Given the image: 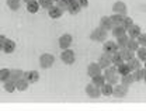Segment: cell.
I'll list each match as a JSON object with an SVG mask.
<instances>
[{"label": "cell", "instance_id": "obj_26", "mask_svg": "<svg viewBox=\"0 0 146 111\" xmlns=\"http://www.w3.org/2000/svg\"><path fill=\"white\" fill-rule=\"evenodd\" d=\"M28 82L23 77V79H20L17 83H16V90H18V92H25L27 89H28Z\"/></svg>", "mask_w": 146, "mask_h": 111}, {"label": "cell", "instance_id": "obj_11", "mask_svg": "<svg viewBox=\"0 0 146 111\" xmlns=\"http://www.w3.org/2000/svg\"><path fill=\"white\" fill-rule=\"evenodd\" d=\"M141 34H142V33H141V27H139V25H136V24L131 25V27L127 30V35L131 38V39H136Z\"/></svg>", "mask_w": 146, "mask_h": 111}, {"label": "cell", "instance_id": "obj_43", "mask_svg": "<svg viewBox=\"0 0 146 111\" xmlns=\"http://www.w3.org/2000/svg\"><path fill=\"white\" fill-rule=\"evenodd\" d=\"M6 39H7V38L4 37V35H1V34H0V51H3V47H4V42H6Z\"/></svg>", "mask_w": 146, "mask_h": 111}, {"label": "cell", "instance_id": "obj_32", "mask_svg": "<svg viewBox=\"0 0 146 111\" xmlns=\"http://www.w3.org/2000/svg\"><path fill=\"white\" fill-rule=\"evenodd\" d=\"M135 55H136V58H138L141 62H145L146 60V48L145 47H139L138 51L135 52Z\"/></svg>", "mask_w": 146, "mask_h": 111}, {"label": "cell", "instance_id": "obj_22", "mask_svg": "<svg viewBox=\"0 0 146 111\" xmlns=\"http://www.w3.org/2000/svg\"><path fill=\"white\" fill-rule=\"evenodd\" d=\"M117 73L119 74V76H125V74L131 73V68L128 66L127 62H124V63H121L119 66H117Z\"/></svg>", "mask_w": 146, "mask_h": 111}, {"label": "cell", "instance_id": "obj_15", "mask_svg": "<svg viewBox=\"0 0 146 111\" xmlns=\"http://www.w3.org/2000/svg\"><path fill=\"white\" fill-rule=\"evenodd\" d=\"M98 66L101 68V69H107L108 66H111V56L110 55H101L100 56V59H98Z\"/></svg>", "mask_w": 146, "mask_h": 111}, {"label": "cell", "instance_id": "obj_18", "mask_svg": "<svg viewBox=\"0 0 146 111\" xmlns=\"http://www.w3.org/2000/svg\"><path fill=\"white\" fill-rule=\"evenodd\" d=\"M111 34H112V37L114 38H119V37H122V35L127 34V30H125L122 25H117V27H112Z\"/></svg>", "mask_w": 146, "mask_h": 111}, {"label": "cell", "instance_id": "obj_17", "mask_svg": "<svg viewBox=\"0 0 146 111\" xmlns=\"http://www.w3.org/2000/svg\"><path fill=\"white\" fill-rule=\"evenodd\" d=\"M119 55H121V58H122L124 62H129L131 59L135 58V52H132V51H129L127 48H124V49L119 51Z\"/></svg>", "mask_w": 146, "mask_h": 111}, {"label": "cell", "instance_id": "obj_41", "mask_svg": "<svg viewBox=\"0 0 146 111\" xmlns=\"http://www.w3.org/2000/svg\"><path fill=\"white\" fill-rule=\"evenodd\" d=\"M136 41H138L139 47H145L146 48V34H141L139 37L136 38Z\"/></svg>", "mask_w": 146, "mask_h": 111}, {"label": "cell", "instance_id": "obj_27", "mask_svg": "<svg viewBox=\"0 0 146 111\" xmlns=\"http://www.w3.org/2000/svg\"><path fill=\"white\" fill-rule=\"evenodd\" d=\"M135 82H133V76H132V73H128L125 74V76H121V84H124V86H127V87H129L131 84H133Z\"/></svg>", "mask_w": 146, "mask_h": 111}, {"label": "cell", "instance_id": "obj_12", "mask_svg": "<svg viewBox=\"0 0 146 111\" xmlns=\"http://www.w3.org/2000/svg\"><path fill=\"white\" fill-rule=\"evenodd\" d=\"M16 47H17V44L13 41V39H6V42H4V47H3V52L4 54H13L14 51H16Z\"/></svg>", "mask_w": 146, "mask_h": 111}, {"label": "cell", "instance_id": "obj_13", "mask_svg": "<svg viewBox=\"0 0 146 111\" xmlns=\"http://www.w3.org/2000/svg\"><path fill=\"white\" fill-rule=\"evenodd\" d=\"M23 77H24V72L21 69H10V79L9 80H11L13 83H17Z\"/></svg>", "mask_w": 146, "mask_h": 111}, {"label": "cell", "instance_id": "obj_16", "mask_svg": "<svg viewBox=\"0 0 146 111\" xmlns=\"http://www.w3.org/2000/svg\"><path fill=\"white\" fill-rule=\"evenodd\" d=\"M62 14H63V11H62V10H60V9H59L56 4H55L54 7H51V9L48 10V16H49L51 19H55V20L60 19V17H62Z\"/></svg>", "mask_w": 146, "mask_h": 111}, {"label": "cell", "instance_id": "obj_45", "mask_svg": "<svg viewBox=\"0 0 146 111\" xmlns=\"http://www.w3.org/2000/svg\"><path fill=\"white\" fill-rule=\"evenodd\" d=\"M143 82H145V84H146V74H145V77H143Z\"/></svg>", "mask_w": 146, "mask_h": 111}, {"label": "cell", "instance_id": "obj_24", "mask_svg": "<svg viewBox=\"0 0 146 111\" xmlns=\"http://www.w3.org/2000/svg\"><path fill=\"white\" fill-rule=\"evenodd\" d=\"M128 41H129V37H128L127 34L125 35H122V37L117 38V47H118V49H124V48H127V44Z\"/></svg>", "mask_w": 146, "mask_h": 111}, {"label": "cell", "instance_id": "obj_42", "mask_svg": "<svg viewBox=\"0 0 146 111\" xmlns=\"http://www.w3.org/2000/svg\"><path fill=\"white\" fill-rule=\"evenodd\" d=\"M77 3L80 4L82 9H86V7L89 6V0H77Z\"/></svg>", "mask_w": 146, "mask_h": 111}, {"label": "cell", "instance_id": "obj_48", "mask_svg": "<svg viewBox=\"0 0 146 111\" xmlns=\"http://www.w3.org/2000/svg\"><path fill=\"white\" fill-rule=\"evenodd\" d=\"M55 1H56V3H58V1H59V0H54V3H55Z\"/></svg>", "mask_w": 146, "mask_h": 111}, {"label": "cell", "instance_id": "obj_10", "mask_svg": "<svg viewBox=\"0 0 146 111\" xmlns=\"http://www.w3.org/2000/svg\"><path fill=\"white\" fill-rule=\"evenodd\" d=\"M24 79L31 84V83H36L39 80V73L36 70H27L24 72Z\"/></svg>", "mask_w": 146, "mask_h": 111}, {"label": "cell", "instance_id": "obj_25", "mask_svg": "<svg viewBox=\"0 0 146 111\" xmlns=\"http://www.w3.org/2000/svg\"><path fill=\"white\" fill-rule=\"evenodd\" d=\"M128 66L131 68V72H135V70H138V69H141V60L138 59V58H133V59H131L129 62H127Z\"/></svg>", "mask_w": 146, "mask_h": 111}, {"label": "cell", "instance_id": "obj_46", "mask_svg": "<svg viewBox=\"0 0 146 111\" xmlns=\"http://www.w3.org/2000/svg\"><path fill=\"white\" fill-rule=\"evenodd\" d=\"M68 1H69V3H70V1H74V0H68Z\"/></svg>", "mask_w": 146, "mask_h": 111}, {"label": "cell", "instance_id": "obj_33", "mask_svg": "<svg viewBox=\"0 0 146 111\" xmlns=\"http://www.w3.org/2000/svg\"><path fill=\"white\" fill-rule=\"evenodd\" d=\"M7 6H9L10 10L17 11L20 9V6H21V0H7Z\"/></svg>", "mask_w": 146, "mask_h": 111}, {"label": "cell", "instance_id": "obj_44", "mask_svg": "<svg viewBox=\"0 0 146 111\" xmlns=\"http://www.w3.org/2000/svg\"><path fill=\"white\" fill-rule=\"evenodd\" d=\"M21 1H25V3H30L31 0H21Z\"/></svg>", "mask_w": 146, "mask_h": 111}, {"label": "cell", "instance_id": "obj_23", "mask_svg": "<svg viewBox=\"0 0 146 111\" xmlns=\"http://www.w3.org/2000/svg\"><path fill=\"white\" fill-rule=\"evenodd\" d=\"M145 74H146V69H143V68H141V69H138V70L132 72V76H133V82H141V80H143Z\"/></svg>", "mask_w": 146, "mask_h": 111}, {"label": "cell", "instance_id": "obj_6", "mask_svg": "<svg viewBox=\"0 0 146 111\" xmlns=\"http://www.w3.org/2000/svg\"><path fill=\"white\" fill-rule=\"evenodd\" d=\"M58 42H59V48L62 51H65V49H69L70 48V45H72V42H73V38L70 34H63V35L59 37Z\"/></svg>", "mask_w": 146, "mask_h": 111}, {"label": "cell", "instance_id": "obj_5", "mask_svg": "<svg viewBox=\"0 0 146 111\" xmlns=\"http://www.w3.org/2000/svg\"><path fill=\"white\" fill-rule=\"evenodd\" d=\"M127 94H128V87L121 84V83H118V84H115L112 87V96L117 97V98H124V97H127Z\"/></svg>", "mask_w": 146, "mask_h": 111}, {"label": "cell", "instance_id": "obj_35", "mask_svg": "<svg viewBox=\"0 0 146 111\" xmlns=\"http://www.w3.org/2000/svg\"><path fill=\"white\" fill-rule=\"evenodd\" d=\"M10 79V69H0V82L1 83H4V82H7Z\"/></svg>", "mask_w": 146, "mask_h": 111}, {"label": "cell", "instance_id": "obj_19", "mask_svg": "<svg viewBox=\"0 0 146 111\" xmlns=\"http://www.w3.org/2000/svg\"><path fill=\"white\" fill-rule=\"evenodd\" d=\"M80 10H82V7H80V4L77 3V0H74V1H70V3H69V9H68L69 14H72V16L79 14Z\"/></svg>", "mask_w": 146, "mask_h": 111}, {"label": "cell", "instance_id": "obj_40", "mask_svg": "<svg viewBox=\"0 0 146 111\" xmlns=\"http://www.w3.org/2000/svg\"><path fill=\"white\" fill-rule=\"evenodd\" d=\"M106 82L111 84V86H115V84H118V74H115V76H111V77H107L106 79Z\"/></svg>", "mask_w": 146, "mask_h": 111}, {"label": "cell", "instance_id": "obj_1", "mask_svg": "<svg viewBox=\"0 0 146 111\" xmlns=\"http://www.w3.org/2000/svg\"><path fill=\"white\" fill-rule=\"evenodd\" d=\"M107 34H108V33H107L106 30L97 27L96 30L91 31L90 39L91 41H96V42H106V41H107Z\"/></svg>", "mask_w": 146, "mask_h": 111}, {"label": "cell", "instance_id": "obj_7", "mask_svg": "<svg viewBox=\"0 0 146 111\" xmlns=\"http://www.w3.org/2000/svg\"><path fill=\"white\" fill-rule=\"evenodd\" d=\"M103 51H104V54L106 55H114V54H117L118 52V47H117V44L114 42V41H106L104 42V45H103Z\"/></svg>", "mask_w": 146, "mask_h": 111}, {"label": "cell", "instance_id": "obj_34", "mask_svg": "<svg viewBox=\"0 0 146 111\" xmlns=\"http://www.w3.org/2000/svg\"><path fill=\"white\" fill-rule=\"evenodd\" d=\"M138 48H139L138 41H136V39H131V38H129V41H128V44H127V49L132 51V52H136V51H138Z\"/></svg>", "mask_w": 146, "mask_h": 111}, {"label": "cell", "instance_id": "obj_36", "mask_svg": "<svg viewBox=\"0 0 146 111\" xmlns=\"http://www.w3.org/2000/svg\"><path fill=\"white\" fill-rule=\"evenodd\" d=\"M115 74H118L117 73V66H108L107 69H104V77L107 79V77H111V76H115Z\"/></svg>", "mask_w": 146, "mask_h": 111}, {"label": "cell", "instance_id": "obj_49", "mask_svg": "<svg viewBox=\"0 0 146 111\" xmlns=\"http://www.w3.org/2000/svg\"><path fill=\"white\" fill-rule=\"evenodd\" d=\"M39 1H41V0H39Z\"/></svg>", "mask_w": 146, "mask_h": 111}, {"label": "cell", "instance_id": "obj_47", "mask_svg": "<svg viewBox=\"0 0 146 111\" xmlns=\"http://www.w3.org/2000/svg\"><path fill=\"white\" fill-rule=\"evenodd\" d=\"M143 69H146V60H145V68H143Z\"/></svg>", "mask_w": 146, "mask_h": 111}, {"label": "cell", "instance_id": "obj_38", "mask_svg": "<svg viewBox=\"0 0 146 111\" xmlns=\"http://www.w3.org/2000/svg\"><path fill=\"white\" fill-rule=\"evenodd\" d=\"M56 6H58L62 11H68V9H69V1H68V0H59V1L56 3Z\"/></svg>", "mask_w": 146, "mask_h": 111}, {"label": "cell", "instance_id": "obj_21", "mask_svg": "<svg viewBox=\"0 0 146 111\" xmlns=\"http://www.w3.org/2000/svg\"><path fill=\"white\" fill-rule=\"evenodd\" d=\"M27 10H28V13L35 14L36 11L39 10V1L38 0H31L30 3H27Z\"/></svg>", "mask_w": 146, "mask_h": 111}, {"label": "cell", "instance_id": "obj_2", "mask_svg": "<svg viewBox=\"0 0 146 111\" xmlns=\"http://www.w3.org/2000/svg\"><path fill=\"white\" fill-rule=\"evenodd\" d=\"M54 62H55V56L52 54H42V55L39 56V65L44 69L51 68L54 65Z\"/></svg>", "mask_w": 146, "mask_h": 111}, {"label": "cell", "instance_id": "obj_8", "mask_svg": "<svg viewBox=\"0 0 146 111\" xmlns=\"http://www.w3.org/2000/svg\"><path fill=\"white\" fill-rule=\"evenodd\" d=\"M86 94H87L90 98H98V97L101 96V92H100L98 87H96L94 84L89 83V84L86 86Z\"/></svg>", "mask_w": 146, "mask_h": 111}, {"label": "cell", "instance_id": "obj_20", "mask_svg": "<svg viewBox=\"0 0 146 111\" xmlns=\"http://www.w3.org/2000/svg\"><path fill=\"white\" fill-rule=\"evenodd\" d=\"M91 84H94L96 87H101L103 84H106V77H104V74H98V76H94V77H91Z\"/></svg>", "mask_w": 146, "mask_h": 111}, {"label": "cell", "instance_id": "obj_14", "mask_svg": "<svg viewBox=\"0 0 146 111\" xmlns=\"http://www.w3.org/2000/svg\"><path fill=\"white\" fill-rule=\"evenodd\" d=\"M100 28L106 30L107 33L112 30V24H111V20H110L108 16H103V17L100 19Z\"/></svg>", "mask_w": 146, "mask_h": 111}, {"label": "cell", "instance_id": "obj_4", "mask_svg": "<svg viewBox=\"0 0 146 111\" xmlns=\"http://www.w3.org/2000/svg\"><path fill=\"white\" fill-rule=\"evenodd\" d=\"M60 60H62L65 65H73V63H74V60H76L74 52H73L72 49H65V51H62Z\"/></svg>", "mask_w": 146, "mask_h": 111}, {"label": "cell", "instance_id": "obj_9", "mask_svg": "<svg viewBox=\"0 0 146 111\" xmlns=\"http://www.w3.org/2000/svg\"><path fill=\"white\" fill-rule=\"evenodd\" d=\"M101 68L98 66V63H96V62H91L90 65L87 66V74L90 76V77H94V76H98V74H103L101 73Z\"/></svg>", "mask_w": 146, "mask_h": 111}, {"label": "cell", "instance_id": "obj_29", "mask_svg": "<svg viewBox=\"0 0 146 111\" xmlns=\"http://www.w3.org/2000/svg\"><path fill=\"white\" fill-rule=\"evenodd\" d=\"M110 20H111L112 27H117V25H122V20H124V17L119 16V14H112V16H110Z\"/></svg>", "mask_w": 146, "mask_h": 111}, {"label": "cell", "instance_id": "obj_28", "mask_svg": "<svg viewBox=\"0 0 146 111\" xmlns=\"http://www.w3.org/2000/svg\"><path fill=\"white\" fill-rule=\"evenodd\" d=\"M112 87H114V86H111V84H108V83L106 82V84H103V86L100 87V92H101L103 96L108 97V96H112Z\"/></svg>", "mask_w": 146, "mask_h": 111}, {"label": "cell", "instance_id": "obj_39", "mask_svg": "<svg viewBox=\"0 0 146 111\" xmlns=\"http://www.w3.org/2000/svg\"><path fill=\"white\" fill-rule=\"evenodd\" d=\"M131 25H133V20L131 19V17H128V16H125L124 20H122V27H124L125 30H128Z\"/></svg>", "mask_w": 146, "mask_h": 111}, {"label": "cell", "instance_id": "obj_31", "mask_svg": "<svg viewBox=\"0 0 146 111\" xmlns=\"http://www.w3.org/2000/svg\"><path fill=\"white\" fill-rule=\"evenodd\" d=\"M3 89H4V92H7V93L16 92V83H13L11 80H7V82L3 83Z\"/></svg>", "mask_w": 146, "mask_h": 111}, {"label": "cell", "instance_id": "obj_37", "mask_svg": "<svg viewBox=\"0 0 146 111\" xmlns=\"http://www.w3.org/2000/svg\"><path fill=\"white\" fill-rule=\"evenodd\" d=\"M54 0H41L39 1V7L45 9V10H49L51 7H54Z\"/></svg>", "mask_w": 146, "mask_h": 111}, {"label": "cell", "instance_id": "obj_30", "mask_svg": "<svg viewBox=\"0 0 146 111\" xmlns=\"http://www.w3.org/2000/svg\"><path fill=\"white\" fill-rule=\"evenodd\" d=\"M121 63H124V60H122V58L119 55V51H118L117 54L111 55V65H112V66H119Z\"/></svg>", "mask_w": 146, "mask_h": 111}, {"label": "cell", "instance_id": "obj_3", "mask_svg": "<svg viewBox=\"0 0 146 111\" xmlns=\"http://www.w3.org/2000/svg\"><path fill=\"white\" fill-rule=\"evenodd\" d=\"M112 11H114V14H119V16L125 17L127 16V11H128V7L124 1L118 0V1H115L112 4Z\"/></svg>", "mask_w": 146, "mask_h": 111}]
</instances>
